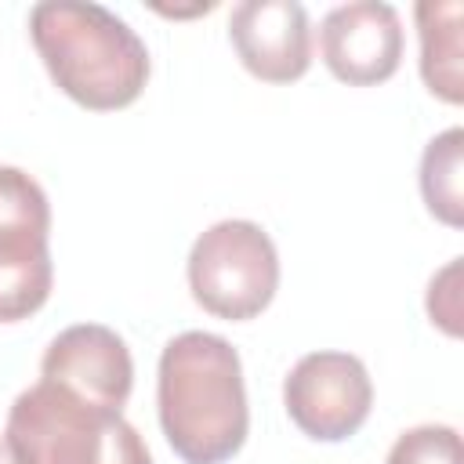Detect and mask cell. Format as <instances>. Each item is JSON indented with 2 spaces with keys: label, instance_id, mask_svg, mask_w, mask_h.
Wrapping results in <instances>:
<instances>
[{
  "label": "cell",
  "instance_id": "6da1fadb",
  "mask_svg": "<svg viewBox=\"0 0 464 464\" xmlns=\"http://www.w3.org/2000/svg\"><path fill=\"white\" fill-rule=\"evenodd\" d=\"M160 428L185 464H225L250 428L239 352L207 330L167 341L156 373Z\"/></svg>",
  "mask_w": 464,
  "mask_h": 464
},
{
  "label": "cell",
  "instance_id": "7a4b0ae2",
  "mask_svg": "<svg viewBox=\"0 0 464 464\" xmlns=\"http://www.w3.org/2000/svg\"><path fill=\"white\" fill-rule=\"evenodd\" d=\"M29 36L51 80L83 109H123L149 80L141 36L109 7L91 0H40Z\"/></svg>",
  "mask_w": 464,
  "mask_h": 464
},
{
  "label": "cell",
  "instance_id": "3957f363",
  "mask_svg": "<svg viewBox=\"0 0 464 464\" xmlns=\"http://www.w3.org/2000/svg\"><path fill=\"white\" fill-rule=\"evenodd\" d=\"M4 439L22 464H152L145 439L120 410L44 377L11 402Z\"/></svg>",
  "mask_w": 464,
  "mask_h": 464
},
{
  "label": "cell",
  "instance_id": "277c9868",
  "mask_svg": "<svg viewBox=\"0 0 464 464\" xmlns=\"http://www.w3.org/2000/svg\"><path fill=\"white\" fill-rule=\"evenodd\" d=\"M279 286V254L272 236L243 218H228L199 232L188 250V290L218 319L261 315Z\"/></svg>",
  "mask_w": 464,
  "mask_h": 464
},
{
  "label": "cell",
  "instance_id": "5b68a950",
  "mask_svg": "<svg viewBox=\"0 0 464 464\" xmlns=\"http://www.w3.org/2000/svg\"><path fill=\"white\" fill-rule=\"evenodd\" d=\"M47 236L51 203L40 181L18 167H0V323L44 308L54 283Z\"/></svg>",
  "mask_w": 464,
  "mask_h": 464
},
{
  "label": "cell",
  "instance_id": "8992f818",
  "mask_svg": "<svg viewBox=\"0 0 464 464\" xmlns=\"http://www.w3.org/2000/svg\"><path fill=\"white\" fill-rule=\"evenodd\" d=\"M283 402L290 420L308 439L341 442L366 424L373 406V384L359 355L308 352L286 373Z\"/></svg>",
  "mask_w": 464,
  "mask_h": 464
},
{
  "label": "cell",
  "instance_id": "52a82bcc",
  "mask_svg": "<svg viewBox=\"0 0 464 464\" xmlns=\"http://www.w3.org/2000/svg\"><path fill=\"white\" fill-rule=\"evenodd\" d=\"M319 51L326 69L352 83L370 87L388 80L402 58V22L384 0L337 4L319 25Z\"/></svg>",
  "mask_w": 464,
  "mask_h": 464
},
{
  "label": "cell",
  "instance_id": "ba28073f",
  "mask_svg": "<svg viewBox=\"0 0 464 464\" xmlns=\"http://www.w3.org/2000/svg\"><path fill=\"white\" fill-rule=\"evenodd\" d=\"M40 377L76 392L87 402L123 410L134 384V362L116 330L102 323H76L47 344Z\"/></svg>",
  "mask_w": 464,
  "mask_h": 464
},
{
  "label": "cell",
  "instance_id": "9c48e42d",
  "mask_svg": "<svg viewBox=\"0 0 464 464\" xmlns=\"http://www.w3.org/2000/svg\"><path fill=\"white\" fill-rule=\"evenodd\" d=\"M239 62L268 83H290L312 65V29L297 0H243L228 14Z\"/></svg>",
  "mask_w": 464,
  "mask_h": 464
},
{
  "label": "cell",
  "instance_id": "30bf717a",
  "mask_svg": "<svg viewBox=\"0 0 464 464\" xmlns=\"http://www.w3.org/2000/svg\"><path fill=\"white\" fill-rule=\"evenodd\" d=\"M420 33V76L431 94L457 105L464 98L460 72V0H420L413 7Z\"/></svg>",
  "mask_w": 464,
  "mask_h": 464
},
{
  "label": "cell",
  "instance_id": "8fae6325",
  "mask_svg": "<svg viewBox=\"0 0 464 464\" xmlns=\"http://www.w3.org/2000/svg\"><path fill=\"white\" fill-rule=\"evenodd\" d=\"M420 196L428 210L450 225H464V130L450 127L428 141L420 156Z\"/></svg>",
  "mask_w": 464,
  "mask_h": 464
},
{
  "label": "cell",
  "instance_id": "7c38bea8",
  "mask_svg": "<svg viewBox=\"0 0 464 464\" xmlns=\"http://www.w3.org/2000/svg\"><path fill=\"white\" fill-rule=\"evenodd\" d=\"M384 464H460V435L450 424H420L395 439Z\"/></svg>",
  "mask_w": 464,
  "mask_h": 464
},
{
  "label": "cell",
  "instance_id": "4fadbf2b",
  "mask_svg": "<svg viewBox=\"0 0 464 464\" xmlns=\"http://www.w3.org/2000/svg\"><path fill=\"white\" fill-rule=\"evenodd\" d=\"M428 315L450 337L460 334V257H453L439 276L428 283Z\"/></svg>",
  "mask_w": 464,
  "mask_h": 464
},
{
  "label": "cell",
  "instance_id": "5bb4252c",
  "mask_svg": "<svg viewBox=\"0 0 464 464\" xmlns=\"http://www.w3.org/2000/svg\"><path fill=\"white\" fill-rule=\"evenodd\" d=\"M0 464H22V460H18V453L11 450V442H7L4 435H0Z\"/></svg>",
  "mask_w": 464,
  "mask_h": 464
}]
</instances>
